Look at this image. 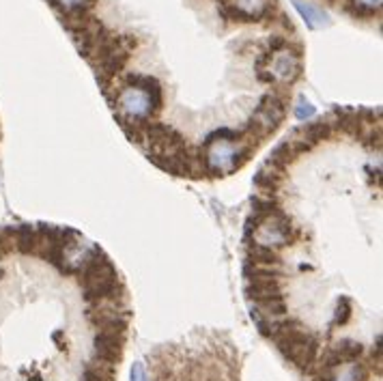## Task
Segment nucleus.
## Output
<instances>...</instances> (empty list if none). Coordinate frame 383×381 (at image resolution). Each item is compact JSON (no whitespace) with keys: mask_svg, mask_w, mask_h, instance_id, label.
I'll return each mask as SVG.
<instances>
[{"mask_svg":"<svg viewBox=\"0 0 383 381\" xmlns=\"http://www.w3.org/2000/svg\"><path fill=\"white\" fill-rule=\"evenodd\" d=\"M312 115H314V108H312L308 102H301V104L295 108V117H297L299 121H308Z\"/></svg>","mask_w":383,"mask_h":381,"instance_id":"2","label":"nucleus"},{"mask_svg":"<svg viewBox=\"0 0 383 381\" xmlns=\"http://www.w3.org/2000/svg\"><path fill=\"white\" fill-rule=\"evenodd\" d=\"M295 9L301 13V18L306 20V24L314 30V28H323V26H329V18L325 15L323 9H318L316 5L308 3V0H293Z\"/></svg>","mask_w":383,"mask_h":381,"instance_id":"1","label":"nucleus"},{"mask_svg":"<svg viewBox=\"0 0 383 381\" xmlns=\"http://www.w3.org/2000/svg\"><path fill=\"white\" fill-rule=\"evenodd\" d=\"M130 381H147V373H145V367H142L140 362H136L132 367V379Z\"/></svg>","mask_w":383,"mask_h":381,"instance_id":"3","label":"nucleus"}]
</instances>
